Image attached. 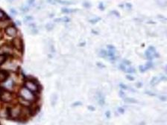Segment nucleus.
Wrapping results in <instances>:
<instances>
[{
    "mask_svg": "<svg viewBox=\"0 0 167 125\" xmlns=\"http://www.w3.org/2000/svg\"><path fill=\"white\" fill-rule=\"evenodd\" d=\"M5 33L8 37H16L18 33L17 28L13 25H9L8 26H6L5 29Z\"/></svg>",
    "mask_w": 167,
    "mask_h": 125,
    "instance_id": "obj_1",
    "label": "nucleus"
},
{
    "mask_svg": "<svg viewBox=\"0 0 167 125\" xmlns=\"http://www.w3.org/2000/svg\"><path fill=\"white\" fill-rule=\"evenodd\" d=\"M11 45L17 51H21V50L23 49V41H22V39H20L19 37H16L13 38L11 42Z\"/></svg>",
    "mask_w": 167,
    "mask_h": 125,
    "instance_id": "obj_2",
    "label": "nucleus"
},
{
    "mask_svg": "<svg viewBox=\"0 0 167 125\" xmlns=\"http://www.w3.org/2000/svg\"><path fill=\"white\" fill-rule=\"evenodd\" d=\"M10 78V73L4 69H0V83H3Z\"/></svg>",
    "mask_w": 167,
    "mask_h": 125,
    "instance_id": "obj_3",
    "label": "nucleus"
},
{
    "mask_svg": "<svg viewBox=\"0 0 167 125\" xmlns=\"http://www.w3.org/2000/svg\"><path fill=\"white\" fill-rule=\"evenodd\" d=\"M55 23H59V22H63V23H69L70 21V19L67 17H63L62 18H57L54 20Z\"/></svg>",
    "mask_w": 167,
    "mask_h": 125,
    "instance_id": "obj_4",
    "label": "nucleus"
},
{
    "mask_svg": "<svg viewBox=\"0 0 167 125\" xmlns=\"http://www.w3.org/2000/svg\"><path fill=\"white\" fill-rule=\"evenodd\" d=\"M8 56V55H5V54H0V66L3 64L7 61Z\"/></svg>",
    "mask_w": 167,
    "mask_h": 125,
    "instance_id": "obj_5",
    "label": "nucleus"
},
{
    "mask_svg": "<svg viewBox=\"0 0 167 125\" xmlns=\"http://www.w3.org/2000/svg\"><path fill=\"white\" fill-rule=\"evenodd\" d=\"M7 19H8V16L6 15V13L3 11L0 10V21H4Z\"/></svg>",
    "mask_w": 167,
    "mask_h": 125,
    "instance_id": "obj_6",
    "label": "nucleus"
},
{
    "mask_svg": "<svg viewBox=\"0 0 167 125\" xmlns=\"http://www.w3.org/2000/svg\"><path fill=\"white\" fill-rule=\"evenodd\" d=\"M76 11V10L74 9H69V8H63L61 10V12L63 13H74V12Z\"/></svg>",
    "mask_w": 167,
    "mask_h": 125,
    "instance_id": "obj_7",
    "label": "nucleus"
},
{
    "mask_svg": "<svg viewBox=\"0 0 167 125\" xmlns=\"http://www.w3.org/2000/svg\"><path fill=\"white\" fill-rule=\"evenodd\" d=\"M55 2H58V3H60L61 5H67L72 4L71 2H69V1H63V0H55Z\"/></svg>",
    "mask_w": 167,
    "mask_h": 125,
    "instance_id": "obj_8",
    "label": "nucleus"
},
{
    "mask_svg": "<svg viewBox=\"0 0 167 125\" xmlns=\"http://www.w3.org/2000/svg\"><path fill=\"white\" fill-rule=\"evenodd\" d=\"M46 29H47L48 31H51V29H53V25H52V24H51V23H49V24H47V25H46Z\"/></svg>",
    "mask_w": 167,
    "mask_h": 125,
    "instance_id": "obj_9",
    "label": "nucleus"
},
{
    "mask_svg": "<svg viewBox=\"0 0 167 125\" xmlns=\"http://www.w3.org/2000/svg\"><path fill=\"white\" fill-rule=\"evenodd\" d=\"M11 11V13H13V14H14V15H17V11H16L15 9H13V8H11V9L10 10Z\"/></svg>",
    "mask_w": 167,
    "mask_h": 125,
    "instance_id": "obj_10",
    "label": "nucleus"
},
{
    "mask_svg": "<svg viewBox=\"0 0 167 125\" xmlns=\"http://www.w3.org/2000/svg\"><path fill=\"white\" fill-rule=\"evenodd\" d=\"M33 19V17H30V16H27V17H25V20H32Z\"/></svg>",
    "mask_w": 167,
    "mask_h": 125,
    "instance_id": "obj_11",
    "label": "nucleus"
},
{
    "mask_svg": "<svg viewBox=\"0 0 167 125\" xmlns=\"http://www.w3.org/2000/svg\"><path fill=\"white\" fill-rule=\"evenodd\" d=\"M22 11H23V12L29 11V8H27V7H24L23 8H22Z\"/></svg>",
    "mask_w": 167,
    "mask_h": 125,
    "instance_id": "obj_12",
    "label": "nucleus"
},
{
    "mask_svg": "<svg viewBox=\"0 0 167 125\" xmlns=\"http://www.w3.org/2000/svg\"><path fill=\"white\" fill-rule=\"evenodd\" d=\"M3 36H4V34H3L2 31L0 30V40H2V38H3Z\"/></svg>",
    "mask_w": 167,
    "mask_h": 125,
    "instance_id": "obj_13",
    "label": "nucleus"
},
{
    "mask_svg": "<svg viewBox=\"0 0 167 125\" xmlns=\"http://www.w3.org/2000/svg\"><path fill=\"white\" fill-rule=\"evenodd\" d=\"M34 1H35V0H28V2H29V5H32L34 2Z\"/></svg>",
    "mask_w": 167,
    "mask_h": 125,
    "instance_id": "obj_14",
    "label": "nucleus"
},
{
    "mask_svg": "<svg viewBox=\"0 0 167 125\" xmlns=\"http://www.w3.org/2000/svg\"><path fill=\"white\" fill-rule=\"evenodd\" d=\"M99 19H94V20H91L90 21V22H91V23H96L97 22V20H99Z\"/></svg>",
    "mask_w": 167,
    "mask_h": 125,
    "instance_id": "obj_15",
    "label": "nucleus"
}]
</instances>
